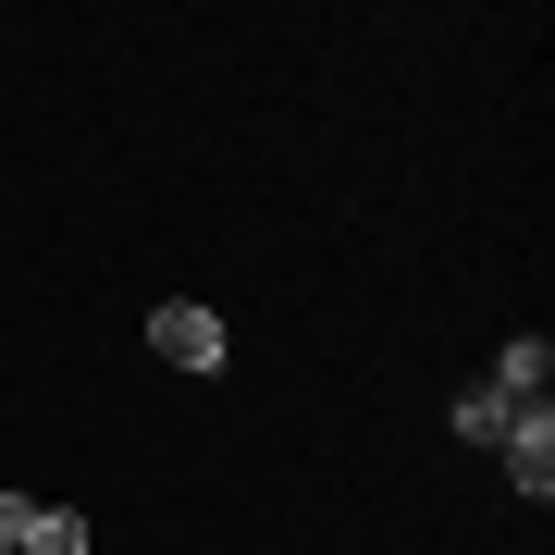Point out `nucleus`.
Instances as JSON below:
<instances>
[{"mask_svg": "<svg viewBox=\"0 0 555 555\" xmlns=\"http://www.w3.org/2000/svg\"><path fill=\"white\" fill-rule=\"evenodd\" d=\"M543 383H555V346H543V334H506V346H494V396H506V408H543Z\"/></svg>", "mask_w": 555, "mask_h": 555, "instance_id": "obj_3", "label": "nucleus"}, {"mask_svg": "<svg viewBox=\"0 0 555 555\" xmlns=\"http://www.w3.org/2000/svg\"><path fill=\"white\" fill-rule=\"evenodd\" d=\"M149 346L173 358V371H222V358H235L222 309H198V297H160V309H149Z\"/></svg>", "mask_w": 555, "mask_h": 555, "instance_id": "obj_1", "label": "nucleus"}, {"mask_svg": "<svg viewBox=\"0 0 555 555\" xmlns=\"http://www.w3.org/2000/svg\"><path fill=\"white\" fill-rule=\"evenodd\" d=\"M444 420H456V433H469V444H506V420H518V408L494 396V383H469V396H456Z\"/></svg>", "mask_w": 555, "mask_h": 555, "instance_id": "obj_4", "label": "nucleus"}, {"mask_svg": "<svg viewBox=\"0 0 555 555\" xmlns=\"http://www.w3.org/2000/svg\"><path fill=\"white\" fill-rule=\"evenodd\" d=\"M25 555H87V518L75 506H38V518H25Z\"/></svg>", "mask_w": 555, "mask_h": 555, "instance_id": "obj_5", "label": "nucleus"}, {"mask_svg": "<svg viewBox=\"0 0 555 555\" xmlns=\"http://www.w3.org/2000/svg\"><path fill=\"white\" fill-rule=\"evenodd\" d=\"M494 456H506V481H518V494H531V506H543V494H555V408H518Z\"/></svg>", "mask_w": 555, "mask_h": 555, "instance_id": "obj_2", "label": "nucleus"}]
</instances>
